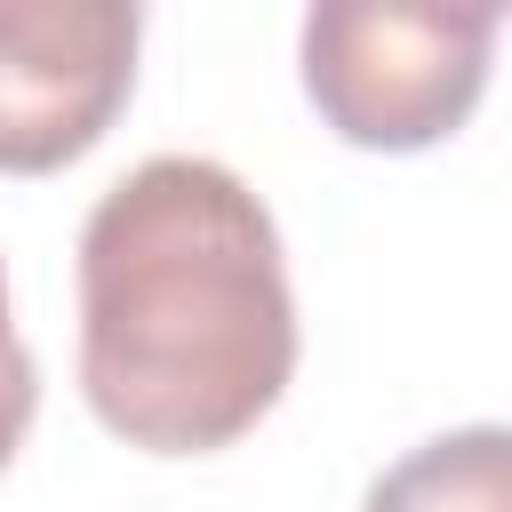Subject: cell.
<instances>
[{
    "label": "cell",
    "instance_id": "3",
    "mask_svg": "<svg viewBox=\"0 0 512 512\" xmlns=\"http://www.w3.org/2000/svg\"><path fill=\"white\" fill-rule=\"evenodd\" d=\"M144 16L128 0H0V168L56 176L136 88Z\"/></svg>",
    "mask_w": 512,
    "mask_h": 512
},
{
    "label": "cell",
    "instance_id": "6",
    "mask_svg": "<svg viewBox=\"0 0 512 512\" xmlns=\"http://www.w3.org/2000/svg\"><path fill=\"white\" fill-rule=\"evenodd\" d=\"M16 344V328H8V272H0V352Z\"/></svg>",
    "mask_w": 512,
    "mask_h": 512
},
{
    "label": "cell",
    "instance_id": "5",
    "mask_svg": "<svg viewBox=\"0 0 512 512\" xmlns=\"http://www.w3.org/2000/svg\"><path fill=\"white\" fill-rule=\"evenodd\" d=\"M32 408H40V368H32L24 344H8V352H0V472H8L16 440L32 432Z\"/></svg>",
    "mask_w": 512,
    "mask_h": 512
},
{
    "label": "cell",
    "instance_id": "4",
    "mask_svg": "<svg viewBox=\"0 0 512 512\" xmlns=\"http://www.w3.org/2000/svg\"><path fill=\"white\" fill-rule=\"evenodd\" d=\"M360 512H512V424H456L376 472Z\"/></svg>",
    "mask_w": 512,
    "mask_h": 512
},
{
    "label": "cell",
    "instance_id": "1",
    "mask_svg": "<svg viewBox=\"0 0 512 512\" xmlns=\"http://www.w3.org/2000/svg\"><path fill=\"white\" fill-rule=\"evenodd\" d=\"M296 376L272 208L200 152L136 160L80 224V392L144 456H216Z\"/></svg>",
    "mask_w": 512,
    "mask_h": 512
},
{
    "label": "cell",
    "instance_id": "2",
    "mask_svg": "<svg viewBox=\"0 0 512 512\" xmlns=\"http://www.w3.org/2000/svg\"><path fill=\"white\" fill-rule=\"evenodd\" d=\"M488 56H496L488 8H408V0H320L296 40L312 112L360 152H424L456 136L488 88Z\"/></svg>",
    "mask_w": 512,
    "mask_h": 512
}]
</instances>
